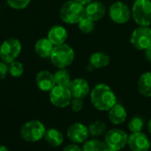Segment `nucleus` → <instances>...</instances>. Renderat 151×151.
I'll return each instance as SVG.
<instances>
[{"label":"nucleus","mask_w":151,"mask_h":151,"mask_svg":"<svg viewBox=\"0 0 151 151\" xmlns=\"http://www.w3.org/2000/svg\"><path fill=\"white\" fill-rule=\"evenodd\" d=\"M90 102L99 111H109L117 104V96L112 88L105 83H98L90 90Z\"/></svg>","instance_id":"1"},{"label":"nucleus","mask_w":151,"mask_h":151,"mask_svg":"<svg viewBox=\"0 0 151 151\" xmlns=\"http://www.w3.org/2000/svg\"><path fill=\"white\" fill-rule=\"evenodd\" d=\"M59 17L66 24L77 25L85 17V6L75 0L66 1L59 10Z\"/></svg>","instance_id":"2"},{"label":"nucleus","mask_w":151,"mask_h":151,"mask_svg":"<svg viewBox=\"0 0 151 151\" xmlns=\"http://www.w3.org/2000/svg\"><path fill=\"white\" fill-rule=\"evenodd\" d=\"M51 64L58 69L67 68L75 59L74 50L68 44L64 43L55 46L50 55Z\"/></svg>","instance_id":"3"},{"label":"nucleus","mask_w":151,"mask_h":151,"mask_svg":"<svg viewBox=\"0 0 151 151\" xmlns=\"http://www.w3.org/2000/svg\"><path fill=\"white\" fill-rule=\"evenodd\" d=\"M132 18L138 26H151V0H135L131 8Z\"/></svg>","instance_id":"4"},{"label":"nucleus","mask_w":151,"mask_h":151,"mask_svg":"<svg viewBox=\"0 0 151 151\" xmlns=\"http://www.w3.org/2000/svg\"><path fill=\"white\" fill-rule=\"evenodd\" d=\"M46 127L42 122L33 119L26 122L20 128L21 138L27 142H37L44 138Z\"/></svg>","instance_id":"5"},{"label":"nucleus","mask_w":151,"mask_h":151,"mask_svg":"<svg viewBox=\"0 0 151 151\" xmlns=\"http://www.w3.org/2000/svg\"><path fill=\"white\" fill-rule=\"evenodd\" d=\"M22 50V44L16 38H8L0 45V58L1 61L10 64L17 60Z\"/></svg>","instance_id":"6"},{"label":"nucleus","mask_w":151,"mask_h":151,"mask_svg":"<svg viewBox=\"0 0 151 151\" xmlns=\"http://www.w3.org/2000/svg\"><path fill=\"white\" fill-rule=\"evenodd\" d=\"M130 43L140 51H144L151 45V28L150 27L138 26L135 27L130 36Z\"/></svg>","instance_id":"7"},{"label":"nucleus","mask_w":151,"mask_h":151,"mask_svg":"<svg viewBox=\"0 0 151 151\" xmlns=\"http://www.w3.org/2000/svg\"><path fill=\"white\" fill-rule=\"evenodd\" d=\"M109 17L116 24H126L132 18L131 8L122 1H116L109 7Z\"/></svg>","instance_id":"8"},{"label":"nucleus","mask_w":151,"mask_h":151,"mask_svg":"<svg viewBox=\"0 0 151 151\" xmlns=\"http://www.w3.org/2000/svg\"><path fill=\"white\" fill-rule=\"evenodd\" d=\"M128 134L126 131L119 128H112L107 130L104 134V142L108 148L115 149L117 150H123L127 146Z\"/></svg>","instance_id":"9"},{"label":"nucleus","mask_w":151,"mask_h":151,"mask_svg":"<svg viewBox=\"0 0 151 151\" xmlns=\"http://www.w3.org/2000/svg\"><path fill=\"white\" fill-rule=\"evenodd\" d=\"M49 97L52 105L61 109L70 106L71 101L73 99V96L69 88L58 85H56L50 91Z\"/></svg>","instance_id":"10"},{"label":"nucleus","mask_w":151,"mask_h":151,"mask_svg":"<svg viewBox=\"0 0 151 151\" xmlns=\"http://www.w3.org/2000/svg\"><path fill=\"white\" fill-rule=\"evenodd\" d=\"M66 136L70 142L76 144H82L88 140L89 133L86 125L81 122L72 124L66 132Z\"/></svg>","instance_id":"11"},{"label":"nucleus","mask_w":151,"mask_h":151,"mask_svg":"<svg viewBox=\"0 0 151 151\" xmlns=\"http://www.w3.org/2000/svg\"><path fill=\"white\" fill-rule=\"evenodd\" d=\"M127 146L132 151H149L151 148V142L148 135L142 132L131 133L128 136Z\"/></svg>","instance_id":"12"},{"label":"nucleus","mask_w":151,"mask_h":151,"mask_svg":"<svg viewBox=\"0 0 151 151\" xmlns=\"http://www.w3.org/2000/svg\"><path fill=\"white\" fill-rule=\"evenodd\" d=\"M69 89L73 97L84 99L90 94V87L87 80L83 78H76L72 80Z\"/></svg>","instance_id":"13"},{"label":"nucleus","mask_w":151,"mask_h":151,"mask_svg":"<svg viewBox=\"0 0 151 151\" xmlns=\"http://www.w3.org/2000/svg\"><path fill=\"white\" fill-rule=\"evenodd\" d=\"M107 12L106 6L100 1H92L85 6V16L93 21H98L102 19Z\"/></svg>","instance_id":"14"},{"label":"nucleus","mask_w":151,"mask_h":151,"mask_svg":"<svg viewBox=\"0 0 151 151\" xmlns=\"http://www.w3.org/2000/svg\"><path fill=\"white\" fill-rule=\"evenodd\" d=\"M35 82L38 88L43 92H50L56 86L54 73L47 70L40 71L36 74Z\"/></svg>","instance_id":"15"},{"label":"nucleus","mask_w":151,"mask_h":151,"mask_svg":"<svg viewBox=\"0 0 151 151\" xmlns=\"http://www.w3.org/2000/svg\"><path fill=\"white\" fill-rule=\"evenodd\" d=\"M68 37V33L65 27L60 25H55L51 27L48 32L47 38L52 42L54 46L65 43Z\"/></svg>","instance_id":"16"},{"label":"nucleus","mask_w":151,"mask_h":151,"mask_svg":"<svg viewBox=\"0 0 151 151\" xmlns=\"http://www.w3.org/2000/svg\"><path fill=\"white\" fill-rule=\"evenodd\" d=\"M108 118L110 122L114 126H119L123 124L127 118V111L120 104H116L112 108H111L108 111Z\"/></svg>","instance_id":"17"},{"label":"nucleus","mask_w":151,"mask_h":151,"mask_svg":"<svg viewBox=\"0 0 151 151\" xmlns=\"http://www.w3.org/2000/svg\"><path fill=\"white\" fill-rule=\"evenodd\" d=\"M54 47L47 37L41 38L35 44V51L41 58H50Z\"/></svg>","instance_id":"18"},{"label":"nucleus","mask_w":151,"mask_h":151,"mask_svg":"<svg viewBox=\"0 0 151 151\" xmlns=\"http://www.w3.org/2000/svg\"><path fill=\"white\" fill-rule=\"evenodd\" d=\"M110 62L111 58L104 51H96L89 57V65L92 66V68H104L109 65Z\"/></svg>","instance_id":"19"},{"label":"nucleus","mask_w":151,"mask_h":151,"mask_svg":"<svg viewBox=\"0 0 151 151\" xmlns=\"http://www.w3.org/2000/svg\"><path fill=\"white\" fill-rule=\"evenodd\" d=\"M43 139L51 147H55V148L60 147L64 142V135L61 133V131L53 127L46 129Z\"/></svg>","instance_id":"20"},{"label":"nucleus","mask_w":151,"mask_h":151,"mask_svg":"<svg viewBox=\"0 0 151 151\" xmlns=\"http://www.w3.org/2000/svg\"><path fill=\"white\" fill-rule=\"evenodd\" d=\"M137 89L144 97H151V72L142 73L137 81Z\"/></svg>","instance_id":"21"},{"label":"nucleus","mask_w":151,"mask_h":151,"mask_svg":"<svg viewBox=\"0 0 151 151\" xmlns=\"http://www.w3.org/2000/svg\"><path fill=\"white\" fill-rule=\"evenodd\" d=\"M82 151H108V147L104 141L93 138L83 143Z\"/></svg>","instance_id":"22"},{"label":"nucleus","mask_w":151,"mask_h":151,"mask_svg":"<svg viewBox=\"0 0 151 151\" xmlns=\"http://www.w3.org/2000/svg\"><path fill=\"white\" fill-rule=\"evenodd\" d=\"M88 133L89 136L94 138H98L101 136H104L105 133L107 132V126L104 121L96 120L92 122L88 127Z\"/></svg>","instance_id":"23"},{"label":"nucleus","mask_w":151,"mask_h":151,"mask_svg":"<svg viewBox=\"0 0 151 151\" xmlns=\"http://www.w3.org/2000/svg\"><path fill=\"white\" fill-rule=\"evenodd\" d=\"M54 78H55L56 85H58V86L69 88V86L72 82L71 74L66 68L58 69L54 73Z\"/></svg>","instance_id":"24"},{"label":"nucleus","mask_w":151,"mask_h":151,"mask_svg":"<svg viewBox=\"0 0 151 151\" xmlns=\"http://www.w3.org/2000/svg\"><path fill=\"white\" fill-rule=\"evenodd\" d=\"M127 128L131 133H139L142 132L144 128V120L142 117L139 116H134L133 117L128 124H127Z\"/></svg>","instance_id":"25"},{"label":"nucleus","mask_w":151,"mask_h":151,"mask_svg":"<svg viewBox=\"0 0 151 151\" xmlns=\"http://www.w3.org/2000/svg\"><path fill=\"white\" fill-rule=\"evenodd\" d=\"M79 30L83 34H90L95 30V21L86 16L77 24Z\"/></svg>","instance_id":"26"},{"label":"nucleus","mask_w":151,"mask_h":151,"mask_svg":"<svg viewBox=\"0 0 151 151\" xmlns=\"http://www.w3.org/2000/svg\"><path fill=\"white\" fill-rule=\"evenodd\" d=\"M8 66H9V74L12 77L19 78L24 73V66H23L22 63L19 61L15 60V61L10 63L8 65Z\"/></svg>","instance_id":"27"},{"label":"nucleus","mask_w":151,"mask_h":151,"mask_svg":"<svg viewBox=\"0 0 151 151\" xmlns=\"http://www.w3.org/2000/svg\"><path fill=\"white\" fill-rule=\"evenodd\" d=\"M31 0H6L7 4L14 10H23L28 6Z\"/></svg>","instance_id":"28"},{"label":"nucleus","mask_w":151,"mask_h":151,"mask_svg":"<svg viewBox=\"0 0 151 151\" xmlns=\"http://www.w3.org/2000/svg\"><path fill=\"white\" fill-rule=\"evenodd\" d=\"M70 106H71L72 111H74V112H80V111H81L83 110V107H84L83 99L73 97V99L71 101V104H70Z\"/></svg>","instance_id":"29"},{"label":"nucleus","mask_w":151,"mask_h":151,"mask_svg":"<svg viewBox=\"0 0 151 151\" xmlns=\"http://www.w3.org/2000/svg\"><path fill=\"white\" fill-rule=\"evenodd\" d=\"M9 73V66L8 64L0 61V81H3L6 78Z\"/></svg>","instance_id":"30"},{"label":"nucleus","mask_w":151,"mask_h":151,"mask_svg":"<svg viewBox=\"0 0 151 151\" xmlns=\"http://www.w3.org/2000/svg\"><path fill=\"white\" fill-rule=\"evenodd\" d=\"M63 151H82V148H81L79 146V144L76 143H70L68 145H66Z\"/></svg>","instance_id":"31"},{"label":"nucleus","mask_w":151,"mask_h":151,"mask_svg":"<svg viewBox=\"0 0 151 151\" xmlns=\"http://www.w3.org/2000/svg\"><path fill=\"white\" fill-rule=\"evenodd\" d=\"M144 56H145L146 60L151 63V45L144 50Z\"/></svg>","instance_id":"32"},{"label":"nucleus","mask_w":151,"mask_h":151,"mask_svg":"<svg viewBox=\"0 0 151 151\" xmlns=\"http://www.w3.org/2000/svg\"><path fill=\"white\" fill-rule=\"evenodd\" d=\"M75 1L78 2V3H80V4H83L84 6H86V5H88L89 3H91L94 0H75Z\"/></svg>","instance_id":"33"},{"label":"nucleus","mask_w":151,"mask_h":151,"mask_svg":"<svg viewBox=\"0 0 151 151\" xmlns=\"http://www.w3.org/2000/svg\"><path fill=\"white\" fill-rule=\"evenodd\" d=\"M0 151H10L4 145H0Z\"/></svg>","instance_id":"34"},{"label":"nucleus","mask_w":151,"mask_h":151,"mask_svg":"<svg viewBox=\"0 0 151 151\" xmlns=\"http://www.w3.org/2000/svg\"><path fill=\"white\" fill-rule=\"evenodd\" d=\"M148 130H149V133L151 134V119L148 122Z\"/></svg>","instance_id":"35"},{"label":"nucleus","mask_w":151,"mask_h":151,"mask_svg":"<svg viewBox=\"0 0 151 151\" xmlns=\"http://www.w3.org/2000/svg\"><path fill=\"white\" fill-rule=\"evenodd\" d=\"M108 151H119V150H115V149H111V148H108Z\"/></svg>","instance_id":"36"}]
</instances>
